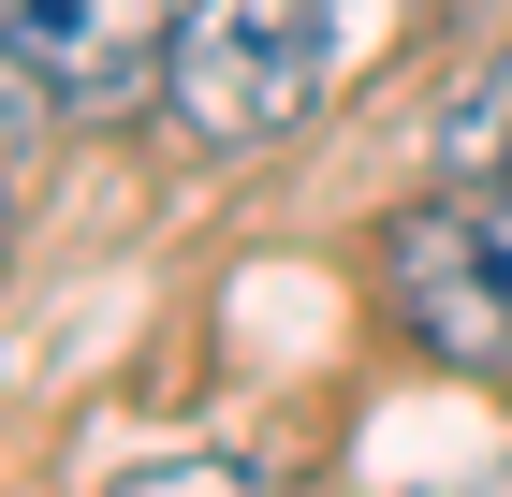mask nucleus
<instances>
[{"label": "nucleus", "instance_id": "3", "mask_svg": "<svg viewBox=\"0 0 512 497\" xmlns=\"http://www.w3.org/2000/svg\"><path fill=\"white\" fill-rule=\"evenodd\" d=\"M0 44H15L74 117H132V103H161L176 0H0Z\"/></svg>", "mask_w": 512, "mask_h": 497}, {"label": "nucleus", "instance_id": "2", "mask_svg": "<svg viewBox=\"0 0 512 497\" xmlns=\"http://www.w3.org/2000/svg\"><path fill=\"white\" fill-rule=\"evenodd\" d=\"M381 307L425 337V366L512 381V249L483 220V191H425L381 220Z\"/></svg>", "mask_w": 512, "mask_h": 497}, {"label": "nucleus", "instance_id": "6", "mask_svg": "<svg viewBox=\"0 0 512 497\" xmlns=\"http://www.w3.org/2000/svg\"><path fill=\"white\" fill-rule=\"evenodd\" d=\"M44 103H59V88H44L30 59L0 44V176H30V147H44Z\"/></svg>", "mask_w": 512, "mask_h": 497}, {"label": "nucleus", "instance_id": "7", "mask_svg": "<svg viewBox=\"0 0 512 497\" xmlns=\"http://www.w3.org/2000/svg\"><path fill=\"white\" fill-rule=\"evenodd\" d=\"M439 497H512V454H483L469 483H439Z\"/></svg>", "mask_w": 512, "mask_h": 497}, {"label": "nucleus", "instance_id": "1", "mask_svg": "<svg viewBox=\"0 0 512 497\" xmlns=\"http://www.w3.org/2000/svg\"><path fill=\"white\" fill-rule=\"evenodd\" d=\"M337 74V0H191L161 44V117L191 147H278L308 132Z\"/></svg>", "mask_w": 512, "mask_h": 497}, {"label": "nucleus", "instance_id": "5", "mask_svg": "<svg viewBox=\"0 0 512 497\" xmlns=\"http://www.w3.org/2000/svg\"><path fill=\"white\" fill-rule=\"evenodd\" d=\"M103 497H278L264 468H235V454H161V468H118Z\"/></svg>", "mask_w": 512, "mask_h": 497}, {"label": "nucleus", "instance_id": "8", "mask_svg": "<svg viewBox=\"0 0 512 497\" xmlns=\"http://www.w3.org/2000/svg\"><path fill=\"white\" fill-rule=\"evenodd\" d=\"M483 220H498V249H512V176H483Z\"/></svg>", "mask_w": 512, "mask_h": 497}, {"label": "nucleus", "instance_id": "9", "mask_svg": "<svg viewBox=\"0 0 512 497\" xmlns=\"http://www.w3.org/2000/svg\"><path fill=\"white\" fill-rule=\"evenodd\" d=\"M0 191H15V176H0ZM0 234H15V205H0Z\"/></svg>", "mask_w": 512, "mask_h": 497}, {"label": "nucleus", "instance_id": "4", "mask_svg": "<svg viewBox=\"0 0 512 497\" xmlns=\"http://www.w3.org/2000/svg\"><path fill=\"white\" fill-rule=\"evenodd\" d=\"M439 176L454 191H483V176H512V44L483 59L454 103H439Z\"/></svg>", "mask_w": 512, "mask_h": 497}]
</instances>
